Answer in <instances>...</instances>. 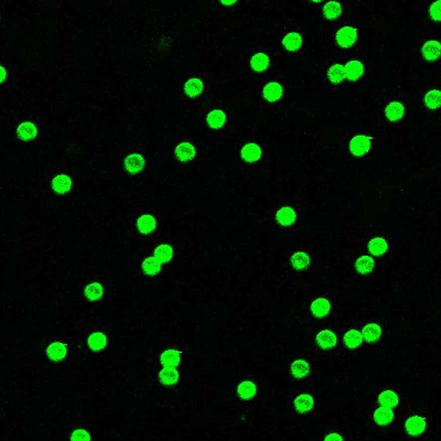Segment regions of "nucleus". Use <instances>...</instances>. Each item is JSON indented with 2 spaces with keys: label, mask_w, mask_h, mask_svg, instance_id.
<instances>
[{
  "label": "nucleus",
  "mask_w": 441,
  "mask_h": 441,
  "mask_svg": "<svg viewBox=\"0 0 441 441\" xmlns=\"http://www.w3.org/2000/svg\"><path fill=\"white\" fill-rule=\"evenodd\" d=\"M295 219H297L295 212L294 211V209L289 206L282 207V209L278 210V212L276 213V220L279 224L283 226L293 225Z\"/></svg>",
  "instance_id": "nucleus-13"
},
{
  "label": "nucleus",
  "mask_w": 441,
  "mask_h": 441,
  "mask_svg": "<svg viewBox=\"0 0 441 441\" xmlns=\"http://www.w3.org/2000/svg\"><path fill=\"white\" fill-rule=\"evenodd\" d=\"M251 66L255 72L266 71L269 66V58L265 53H256L251 60Z\"/></svg>",
  "instance_id": "nucleus-32"
},
{
  "label": "nucleus",
  "mask_w": 441,
  "mask_h": 441,
  "mask_svg": "<svg viewBox=\"0 0 441 441\" xmlns=\"http://www.w3.org/2000/svg\"><path fill=\"white\" fill-rule=\"evenodd\" d=\"M37 134H38L37 127H35L34 124L29 122L20 124L17 128L18 137L23 140V142H31V140H33L35 138Z\"/></svg>",
  "instance_id": "nucleus-10"
},
{
  "label": "nucleus",
  "mask_w": 441,
  "mask_h": 441,
  "mask_svg": "<svg viewBox=\"0 0 441 441\" xmlns=\"http://www.w3.org/2000/svg\"><path fill=\"white\" fill-rule=\"evenodd\" d=\"M143 271L148 276H153L161 271V263L155 257H148L143 263Z\"/></svg>",
  "instance_id": "nucleus-29"
},
{
  "label": "nucleus",
  "mask_w": 441,
  "mask_h": 441,
  "mask_svg": "<svg viewBox=\"0 0 441 441\" xmlns=\"http://www.w3.org/2000/svg\"><path fill=\"white\" fill-rule=\"evenodd\" d=\"M173 256V250L172 247L170 245H167V244H162V245H159L157 248L154 250V257L158 259V261L163 264V263H168L171 258Z\"/></svg>",
  "instance_id": "nucleus-39"
},
{
  "label": "nucleus",
  "mask_w": 441,
  "mask_h": 441,
  "mask_svg": "<svg viewBox=\"0 0 441 441\" xmlns=\"http://www.w3.org/2000/svg\"><path fill=\"white\" fill-rule=\"evenodd\" d=\"M388 248L387 242L382 237H375L368 243V251L374 256H381L385 254Z\"/></svg>",
  "instance_id": "nucleus-23"
},
{
  "label": "nucleus",
  "mask_w": 441,
  "mask_h": 441,
  "mask_svg": "<svg viewBox=\"0 0 441 441\" xmlns=\"http://www.w3.org/2000/svg\"><path fill=\"white\" fill-rule=\"evenodd\" d=\"M422 53L425 60L436 61L441 56V43L437 40H429L423 45Z\"/></svg>",
  "instance_id": "nucleus-5"
},
{
  "label": "nucleus",
  "mask_w": 441,
  "mask_h": 441,
  "mask_svg": "<svg viewBox=\"0 0 441 441\" xmlns=\"http://www.w3.org/2000/svg\"><path fill=\"white\" fill-rule=\"evenodd\" d=\"M405 113V107L403 106L402 103L399 102H392L388 104L385 108V115L388 121L391 122H397L399 119H402Z\"/></svg>",
  "instance_id": "nucleus-14"
},
{
  "label": "nucleus",
  "mask_w": 441,
  "mask_h": 441,
  "mask_svg": "<svg viewBox=\"0 0 441 441\" xmlns=\"http://www.w3.org/2000/svg\"><path fill=\"white\" fill-rule=\"evenodd\" d=\"M342 13V6L341 3L336 1H330L325 3L323 7V15L328 20H335L338 19Z\"/></svg>",
  "instance_id": "nucleus-35"
},
{
  "label": "nucleus",
  "mask_w": 441,
  "mask_h": 441,
  "mask_svg": "<svg viewBox=\"0 0 441 441\" xmlns=\"http://www.w3.org/2000/svg\"><path fill=\"white\" fill-rule=\"evenodd\" d=\"M330 302L324 298H319L311 303V312L315 318H323L330 311Z\"/></svg>",
  "instance_id": "nucleus-18"
},
{
  "label": "nucleus",
  "mask_w": 441,
  "mask_h": 441,
  "mask_svg": "<svg viewBox=\"0 0 441 441\" xmlns=\"http://www.w3.org/2000/svg\"><path fill=\"white\" fill-rule=\"evenodd\" d=\"M362 335L368 343L376 342L382 335V328L376 323H368L362 330Z\"/></svg>",
  "instance_id": "nucleus-15"
},
{
  "label": "nucleus",
  "mask_w": 441,
  "mask_h": 441,
  "mask_svg": "<svg viewBox=\"0 0 441 441\" xmlns=\"http://www.w3.org/2000/svg\"><path fill=\"white\" fill-rule=\"evenodd\" d=\"M203 82L200 79H191L184 84V92L189 97L199 96L203 91Z\"/></svg>",
  "instance_id": "nucleus-25"
},
{
  "label": "nucleus",
  "mask_w": 441,
  "mask_h": 441,
  "mask_svg": "<svg viewBox=\"0 0 441 441\" xmlns=\"http://www.w3.org/2000/svg\"><path fill=\"white\" fill-rule=\"evenodd\" d=\"M309 371H310V366L308 364V362H305L304 360H297L292 364L293 375L295 378H298V380L307 376Z\"/></svg>",
  "instance_id": "nucleus-37"
},
{
  "label": "nucleus",
  "mask_w": 441,
  "mask_h": 441,
  "mask_svg": "<svg viewBox=\"0 0 441 441\" xmlns=\"http://www.w3.org/2000/svg\"><path fill=\"white\" fill-rule=\"evenodd\" d=\"M159 378L164 385H173L179 380V373L176 372L175 368L164 367L163 370L160 371Z\"/></svg>",
  "instance_id": "nucleus-30"
},
{
  "label": "nucleus",
  "mask_w": 441,
  "mask_h": 441,
  "mask_svg": "<svg viewBox=\"0 0 441 441\" xmlns=\"http://www.w3.org/2000/svg\"><path fill=\"white\" fill-rule=\"evenodd\" d=\"M292 265L294 268L298 269V271H303V269L309 267L310 257L303 252L294 253L292 256Z\"/></svg>",
  "instance_id": "nucleus-38"
},
{
  "label": "nucleus",
  "mask_w": 441,
  "mask_h": 441,
  "mask_svg": "<svg viewBox=\"0 0 441 441\" xmlns=\"http://www.w3.org/2000/svg\"><path fill=\"white\" fill-rule=\"evenodd\" d=\"M85 297L91 301H97L103 295V287L98 283H93L85 288Z\"/></svg>",
  "instance_id": "nucleus-40"
},
{
  "label": "nucleus",
  "mask_w": 441,
  "mask_h": 441,
  "mask_svg": "<svg viewBox=\"0 0 441 441\" xmlns=\"http://www.w3.org/2000/svg\"><path fill=\"white\" fill-rule=\"evenodd\" d=\"M363 341V335L360 331L355 329L347 331L344 335V343L350 349H355V347L360 346Z\"/></svg>",
  "instance_id": "nucleus-36"
},
{
  "label": "nucleus",
  "mask_w": 441,
  "mask_h": 441,
  "mask_svg": "<svg viewBox=\"0 0 441 441\" xmlns=\"http://www.w3.org/2000/svg\"><path fill=\"white\" fill-rule=\"evenodd\" d=\"M316 343L323 350L332 349L336 344V335L330 330H323L316 334Z\"/></svg>",
  "instance_id": "nucleus-11"
},
{
  "label": "nucleus",
  "mask_w": 441,
  "mask_h": 441,
  "mask_svg": "<svg viewBox=\"0 0 441 441\" xmlns=\"http://www.w3.org/2000/svg\"><path fill=\"white\" fill-rule=\"evenodd\" d=\"M87 343H88V346L91 347V350L101 351L106 346L107 340H106V336L104 335L103 333H101V332H95V333L90 335V338H88V340H87Z\"/></svg>",
  "instance_id": "nucleus-33"
},
{
  "label": "nucleus",
  "mask_w": 441,
  "mask_h": 441,
  "mask_svg": "<svg viewBox=\"0 0 441 441\" xmlns=\"http://www.w3.org/2000/svg\"><path fill=\"white\" fill-rule=\"evenodd\" d=\"M328 76L331 83L333 84H339L345 80V69L342 64L332 65L328 71Z\"/></svg>",
  "instance_id": "nucleus-31"
},
{
  "label": "nucleus",
  "mask_w": 441,
  "mask_h": 441,
  "mask_svg": "<svg viewBox=\"0 0 441 441\" xmlns=\"http://www.w3.org/2000/svg\"><path fill=\"white\" fill-rule=\"evenodd\" d=\"M345 69V76L347 80L350 81H357L360 77L364 74V65L362 64V62L352 60L347 62L344 66Z\"/></svg>",
  "instance_id": "nucleus-7"
},
{
  "label": "nucleus",
  "mask_w": 441,
  "mask_h": 441,
  "mask_svg": "<svg viewBox=\"0 0 441 441\" xmlns=\"http://www.w3.org/2000/svg\"><path fill=\"white\" fill-rule=\"evenodd\" d=\"M335 40L341 48H351L357 40V30L353 27H343L338 31Z\"/></svg>",
  "instance_id": "nucleus-1"
},
{
  "label": "nucleus",
  "mask_w": 441,
  "mask_h": 441,
  "mask_svg": "<svg viewBox=\"0 0 441 441\" xmlns=\"http://www.w3.org/2000/svg\"><path fill=\"white\" fill-rule=\"evenodd\" d=\"M242 159L246 162H255L262 157V149L256 144H247L241 151Z\"/></svg>",
  "instance_id": "nucleus-9"
},
{
  "label": "nucleus",
  "mask_w": 441,
  "mask_h": 441,
  "mask_svg": "<svg viewBox=\"0 0 441 441\" xmlns=\"http://www.w3.org/2000/svg\"><path fill=\"white\" fill-rule=\"evenodd\" d=\"M256 385L253 382L245 381L242 382L237 387V393L242 399H251L256 394Z\"/></svg>",
  "instance_id": "nucleus-28"
},
{
  "label": "nucleus",
  "mask_w": 441,
  "mask_h": 441,
  "mask_svg": "<svg viewBox=\"0 0 441 441\" xmlns=\"http://www.w3.org/2000/svg\"><path fill=\"white\" fill-rule=\"evenodd\" d=\"M221 3L225 4V6H232V4L235 3V1H221Z\"/></svg>",
  "instance_id": "nucleus-45"
},
{
  "label": "nucleus",
  "mask_w": 441,
  "mask_h": 441,
  "mask_svg": "<svg viewBox=\"0 0 441 441\" xmlns=\"http://www.w3.org/2000/svg\"><path fill=\"white\" fill-rule=\"evenodd\" d=\"M398 396L396 393L393 391H384L378 396V403H380L383 407L387 408H394L398 405Z\"/></svg>",
  "instance_id": "nucleus-27"
},
{
  "label": "nucleus",
  "mask_w": 441,
  "mask_h": 441,
  "mask_svg": "<svg viewBox=\"0 0 441 441\" xmlns=\"http://www.w3.org/2000/svg\"><path fill=\"white\" fill-rule=\"evenodd\" d=\"M0 70H1V82H3L4 80H6V69H4L3 66H1L0 67Z\"/></svg>",
  "instance_id": "nucleus-44"
},
{
  "label": "nucleus",
  "mask_w": 441,
  "mask_h": 441,
  "mask_svg": "<svg viewBox=\"0 0 441 441\" xmlns=\"http://www.w3.org/2000/svg\"><path fill=\"white\" fill-rule=\"evenodd\" d=\"M145 164H146L145 159L143 155L139 153L129 154L125 159V162H124L126 171L131 174H137L139 172H142L145 168Z\"/></svg>",
  "instance_id": "nucleus-4"
},
{
  "label": "nucleus",
  "mask_w": 441,
  "mask_h": 441,
  "mask_svg": "<svg viewBox=\"0 0 441 441\" xmlns=\"http://www.w3.org/2000/svg\"><path fill=\"white\" fill-rule=\"evenodd\" d=\"M72 188V181L70 176L65 174L56 175L52 180V189L55 191L58 194H65L66 192H69Z\"/></svg>",
  "instance_id": "nucleus-12"
},
{
  "label": "nucleus",
  "mask_w": 441,
  "mask_h": 441,
  "mask_svg": "<svg viewBox=\"0 0 441 441\" xmlns=\"http://www.w3.org/2000/svg\"><path fill=\"white\" fill-rule=\"evenodd\" d=\"M371 142H372L371 137L363 136V135L353 137L350 142L351 152L354 155H357V157H362V155H364L370 151Z\"/></svg>",
  "instance_id": "nucleus-2"
},
{
  "label": "nucleus",
  "mask_w": 441,
  "mask_h": 441,
  "mask_svg": "<svg viewBox=\"0 0 441 441\" xmlns=\"http://www.w3.org/2000/svg\"><path fill=\"white\" fill-rule=\"evenodd\" d=\"M283 45L285 49L289 52H295L298 51L302 45V38L301 35L297 32H290L287 35H285L283 40Z\"/></svg>",
  "instance_id": "nucleus-17"
},
{
  "label": "nucleus",
  "mask_w": 441,
  "mask_h": 441,
  "mask_svg": "<svg viewBox=\"0 0 441 441\" xmlns=\"http://www.w3.org/2000/svg\"><path fill=\"white\" fill-rule=\"evenodd\" d=\"M394 419V413L392 408L387 407H380L377 408L374 413V420L377 425L380 426H386V425L391 424Z\"/></svg>",
  "instance_id": "nucleus-21"
},
{
  "label": "nucleus",
  "mask_w": 441,
  "mask_h": 441,
  "mask_svg": "<svg viewBox=\"0 0 441 441\" xmlns=\"http://www.w3.org/2000/svg\"><path fill=\"white\" fill-rule=\"evenodd\" d=\"M66 345L61 343V342H54L48 346L46 349V354H48L49 359L52 361H61L63 360L66 355Z\"/></svg>",
  "instance_id": "nucleus-16"
},
{
  "label": "nucleus",
  "mask_w": 441,
  "mask_h": 441,
  "mask_svg": "<svg viewBox=\"0 0 441 441\" xmlns=\"http://www.w3.org/2000/svg\"><path fill=\"white\" fill-rule=\"evenodd\" d=\"M324 441H343V438H342L341 435L333 433V434H330V435L326 436V437L324 438Z\"/></svg>",
  "instance_id": "nucleus-43"
},
{
  "label": "nucleus",
  "mask_w": 441,
  "mask_h": 441,
  "mask_svg": "<svg viewBox=\"0 0 441 441\" xmlns=\"http://www.w3.org/2000/svg\"><path fill=\"white\" fill-rule=\"evenodd\" d=\"M426 419L420 416H413L408 418L406 423H405L406 432L408 433V435L413 436V437H417V436L422 435L425 432V429H426Z\"/></svg>",
  "instance_id": "nucleus-3"
},
{
  "label": "nucleus",
  "mask_w": 441,
  "mask_h": 441,
  "mask_svg": "<svg viewBox=\"0 0 441 441\" xmlns=\"http://www.w3.org/2000/svg\"><path fill=\"white\" fill-rule=\"evenodd\" d=\"M225 122H226V115L224 114V112L219 111V110L212 111L206 117L207 125L213 129L222 128L223 126H224Z\"/></svg>",
  "instance_id": "nucleus-22"
},
{
  "label": "nucleus",
  "mask_w": 441,
  "mask_h": 441,
  "mask_svg": "<svg viewBox=\"0 0 441 441\" xmlns=\"http://www.w3.org/2000/svg\"><path fill=\"white\" fill-rule=\"evenodd\" d=\"M160 361L164 367L174 368L180 363V352L175 350L164 351L160 357Z\"/></svg>",
  "instance_id": "nucleus-24"
},
{
  "label": "nucleus",
  "mask_w": 441,
  "mask_h": 441,
  "mask_svg": "<svg viewBox=\"0 0 441 441\" xmlns=\"http://www.w3.org/2000/svg\"><path fill=\"white\" fill-rule=\"evenodd\" d=\"M174 152H175L176 158H178L180 161L188 162V161H190V160L194 159L195 154H196V150H195L193 145L184 142V143L180 144V145H178V146H176Z\"/></svg>",
  "instance_id": "nucleus-6"
},
{
  "label": "nucleus",
  "mask_w": 441,
  "mask_h": 441,
  "mask_svg": "<svg viewBox=\"0 0 441 441\" xmlns=\"http://www.w3.org/2000/svg\"><path fill=\"white\" fill-rule=\"evenodd\" d=\"M71 441H91V436L84 429H76L71 435Z\"/></svg>",
  "instance_id": "nucleus-41"
},
{
  "label": "nucleus",
  "mask_w": 441,
  "mask_h": 441,
  "mask_svg": "<svg viewBox=\"0 0 441 441\" xmlns=\"http://www.w3.org/2000/svg\"><path fill=\"white\" fill-rule=\"evenodd\" d=\"M374 259H373L371 256H361L360 258H357V261L355 263V269L357 272L362 275H366L370 274L373 272L374 269Z\"/></svg>",
  "instance_id": "nucleus-26"
},
{
  "label": "nucleus",
  "mask_w": 441,
  "mask_h": 441,
  "mask_svg": "<svg viewBox=\"0 0 441 441\" xmlns=\"http://www.w3.org/2000/svg\"><path fill=\"white\" fill-rule=\"evenodd\" d=\"M425 105L429 110H437L441 106V92L439 90H432L425 95Z\"/></svg>",
  "instance_id": "nucleus-34"
},
{
  "label": "nucleus",
  "mask_w": 441,
  "mask_h": 441,
  "mask_svg": "<svg viewBox=\"0 0 441 441\" xmlns=\"http://www.w3.org/2000/svg\"><path fill=\"white\" fill-rule=\"evenodd\" d=\"M314 405L313 398L309 394H301L294 399V407L297 412L304 414L310 412Z\"/></svg>",
  "instance_id": "nucleus-20"
},
{
  "label": "nucleus",
  "mask_w": 441,
  "mask_h": 441,
  "mask_svg": "<svg viewBox=\"0 0 441 441\" xmlns=\"http://www.w3.org/2000/svg\"><path fill=\"white\" fill-rule=\"evenodd\" d=\"M429 14L435 21H441V0L434 2L429 9Z\"/></svg>",
  "instance_id": "nucleus-42"
},
{
  "label": "nucleus",
  "mask_w": 441,
  "mask_h": 441,
  "mask_svg": "<svg viewBox=\"0 0 441 441\" xmlns=\"http://www.w3.org/2000/svg\"><path fill=\"white\" fill-rule=\"evenodd\" d=\"M155 226H157V222H155V219L152 215H142L137 221V227L140 233L143 234H149L155 230Z\"/></svg>",
  "instance_id": "nucleus-19"
},
{
  "label": "nucleus",
  "mask_w": 441,
  "mask_h": 441,
  "mask_svg": "<svg viewBox=\"0 0 441 441\" xmlns=\"http://www.w3.org/2000/svg\"><path fill=\"white\" fill-rule=\"evenodd\" d=\"M283 93H284V88L277 82L268 83L263 90V95L265 97V100H267L271 103L277 102L278 100H280V97L283 96Z\"/></svg>",
  "instance_id": "nucleus-8"
}]
</instances>
